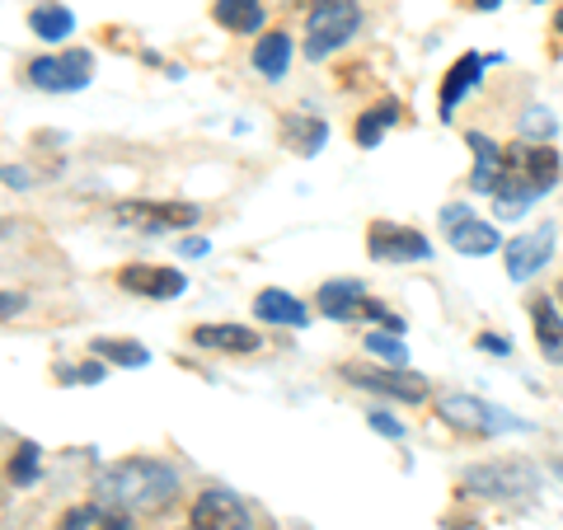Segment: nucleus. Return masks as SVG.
Here are the masks:
<instances>
[{
  "mask_svg": "<svg viewBox=\"0 0 563 530\" xmlns=\"http://www.w3.org/2000/svg\"><path fill=\"white\" fill-rule=\"evenodd\" d=\"M343 376L362 390H376V395H390L399 404H422L432 395L428 376H418L409 366H390V371H376V366H343Z\"/></svg>",
  "mask_w": 563,
  "mask_h": 530,
  "instance_id": "0eeeda50",
  "label": "nucleus"
},
{
  "mask_svg": "<svg viewBox=\"0 0 563 530\" xmlns=\"http://www.w3.org/2000/svg\"><path fill=\"white\" fill-rule=\"evenodd\" d=\"M282 146H287L291 155H301V161H310V155H320L324 151V141H329V122L324 118H314V113H287L282 118Z\"/></svg>",
  "mask_w": 563,
  "mask_h": 530,
  "instance_id": "ddd939ff",
  "label": "nucleus"
},
{
  "mask_svg": "<svg viewBox=\"0 0 563 530\" xmlns=\"http://www.w3.org/2000/svg\"><path fill=\"white\" fill-rule=\"evenodd\" d=\"M550 254H554V225L544 221V225H536V231L507 240L503 268H507V277H512V281H531L544 263H550Z\"/></svg>",
  "mask_w": 563,
  "mask_h": 530,
  "instance_id": "9d476101",
  "label": "nucleus"
},
{
  "mask_svg": "<svg viewBox=\"0 0 563 530\" xmlns=\"http://www.w3.org/2000/svg\"><path fill=\"white\" fill-rule=\"evenodd\" d=\"M254 314L263 324H287V329H306L310 324V310L291 291H282V287H263L254 296Z\"/></svg>",
  "mask_w": 563,
  "mask_h": 530,
  "instance_id": "dca6fc26",
  "label": "nucleus"
},
{
  "mask_svg": "<svg viewBox=\"0 0 563 530\" xmlns=\"http://www.w3.org/2000/svg\"><path fill=\"white\" fill-rule=\"evenodd\" d=\"M531 320H536V347H540V357L563 366V314H559V306H554V300H544V296H536L531 300Z\"/></svg>",
  "mask_w": 563,
  "mask_h": 530,
  "instance_id": "f3484780",
  "label": "nucleus"
},
{
  "mask_svg": "<svg viewBox=\"0 0 563 530\" xmlns=\"http://www.w3.org/2000/svg\"><path fill=\"white\" fill-rule=\"evenodd\" d=\"M174 498H179V474L151 455H128L95 474V503L128 511V517H155Z\"/></svg>",
  "mask_w": 563,
  "mask_h": 530,
  "instance_id": "f257e3e1",
  "label": "nucleus"
},
{
  "mask_svg": "<svg viewBox=\"0 0 563 530\" xmlns=\"http://www.w3.org/2000/svg\"><path fill=\"white\" fill-rule=\"evenodd\" d=\"M470 151H474V179L470 188L474 192H498L503 184V146L488 141L484 132H470Z\"/></svg>",
  "mask_w": 563,
  "mask_h": 530,
  "instance_id": "6ab92c4d",
  "label": "nucleus"
},
{
  "mask_svg": "<svg viewBox=\"0 0 563 530\" xmlns=\"http://www.w3.org/2000/svg\"><path fill=\"white\" fill-rule=\"evenodd\" d=\"M188 339H192V347H202V352H231V357H250V352L263 347L258 333L244 329V324H198Z\"/></svg>",
  "mask_w": 563,
  "mask_h": 530,
  "instance_id": "f8f14e48",
  "label": "nucleus"
},
{
  "mask_svg": "<svg viewBox=\"0 0 563 530\" xmlns=\"http://www.w3.org/2000/svg\"><path fill=\"white\" fill-rule=\"evenodd\" d=\"M29 29H33V38L57 43V38H70V29H76V14H70L66 5H33L29 10Z\"/></svg>",
  "mask_w": 563,
  "mask_h": 530,
  "instance_id": "b1692460",
  "label": "nucleus"
},
{
  "mask_svg": "<svg viewBox=\"0 0 563 530\" xmlns=\"http://www.w3.org/2000/svg\"><path fill=\"white\" fill-rule=\"evenodd\" d=\"M366 422H372V432H380V437H390V441H404V422H399V418H390V413H380V409H372V413H366Z\"/></svg>",
  "mask_w": 563,
  "mask_h": 530,
  "instance_id": "c756f323",
  "label": "nucleus"
},
{
  "mask_svg": "<svg viewBox=\"0 0 563 530\" xmlns=\"http://www.w3.org/2000/svg\"><path fill=\"white\" fill-rule=\"evenodd\" d=\"M62 530H136L128 511H113L103 503H80V507H66Z\"/></svg>",
  "mask_w": 563,
  "mask_h": 530,
  "instance_id": "412c9836",
  "label": "nucleus"
},
{
  "mask_svg": "<svg viewBox=\"0 0 563 530\" xmlns=\"http://www.w3.org/2000/svg\"><path fill=\"white\" fill-rule=\"evenodd\" d=\"M446 240H451V250H455V254H465V258H484V254H498V250H503L498 231H493L488 221L470 217V211H465L461 221H451V225H446Z\"/></svg>",
  "mask_w": 563,
  "mask_h": 530,
  "instance_id": "2eb2a0df",
  "label": "nucleus"
},
{
  "mask_svg": "<svg viewBox=\"0 0 563 530\" xmlns=\"http://www.w3.org/2000/svg\"><path fill=\"white\" fill-rule=\"evenodd\" d=\"M188 530H198V526H188Z\"/></svg>",
  "mask_w": 563,
  "mask_h": 530,
  "instance_id": "4c0bfd02",
  "label": "nucleus"
},
{
  "mask_svg": "<svg viewBox=\"0 0 563 530\" xmlns=\"http://www.w3.org/2000/svg\"><path fill=\"white\" fill-rule=\"evenodd\" d=\"M366 352H376V357H385L390 366H404V357H409V352H404V343H399V333L395 329H376V333H366Z\"/></svg>",
  "mask_w": 563,
  "mask_h": 530,
  "instance_id": "bb28decb",
  "label": "nucleus"
},
{
  "mask_svg": "<svg viewBox=\"0 0 563 530\" xmlns=\"http://www.w3.org/2000/svg\"><path fill=\"white\" fill-rule=\"evenodd\" d=\"M263 0H217V5H211V20H217L225 33H258L263 29Z\"/></svg>",
  "mask_w": 563,
  "mask_h": 530,
  "instance_id": "4be33fe9",
  "label": "nucleus"
},
{
  "mask_svg": "<svg viewBox=\"0 0 563 530\" xmlns=\"http://www.w3.org/2000/svg\"><path fill=\"white\" fill-rule=\"evenodd\" d=\"M362 29V5L357 0H314L306 14V57L324 62L339 47H347Z\"/></svg>",
  "mask_w": 563,
  "mask_h": 530,
  "instance_id": "f03ea898",
  "label": "nucleus"
},
{
  "mask_svg": "<svg viewBox=\"0 0 563 530\" xmlns=\"http://www.w3.org/2000/svg\"><path fill=\"white\" fill-rule=\"evenodd\" d=\"M254 70L263 80H282L287 76V66H291V33H282V29H273V33H263V38L254 43Z\"/></svg>",
  "mask_w": 563,
  "mask_h": 530,
  "instance_id": "aec40b11",
  "label": "nucleus"
},
{
  "mask_svg": "<svg viewBox=\"0 0 563 530\" xmlns=\"http://www.w3.org/2000/svg\"><path fill=\"white\" fill-rule=\"evenodd\" d=\"M0 310H5V320H14V314H20V310H24V296H14V291H5V306H0Z\"/></svg>",
  "mask_w": 563,
  "mask_h": 530,
  "instance_id": "473e14b6",
  "label": "nucleus"
},
{
  "mask_svg": "<svg viewBox=\"0 0 563 530\" xmlns=\"http://www.w3.org/2000/svg\"><path fill=\"white\" fill-rule=\"evenodd\" d=\"M5 184H10V188H24V184H29V174L10 165V169H5Z\"/></svg>",
  "mask_w": 563,
  "mask_h": 530,
  "instance_id": "72a5a7b5",
  "label": "nucleus"
},
{
  "mask_svg": "<svg viewBox=\"0 0 563 530\" xmlns=\"http://www.w3.org/2000/svg\"><path fill=\"white\" fill-rule=\"evenodd\" d=\"M207 250H211L207 240H184V244H179V254H184V258H198V254H207Z\"/></svg>",
  "mask_w": 563,
  "mask_h": 530,
  "instance_id": "2f4dec72",
  "label": "nucleus"
},
{
  "mask_svg": "<svg viewBox=\"0 0 563 530\" xmlns=\"http://www.w3.org/2000/svg\"><path fill=\"white\" fill-rule=\"evenodd\" d=\"M314 300H320V314H329V320H357L366 306V291H362V281L339 277V281H324Z\"/></svg>",
  "mask_w": 563,
  "mask_h": 530,
  "instance_id": "a211bd4d",
  "label": "nucleus"
},
{
  "mask_svg": "<svg viewBox=\"0 0 563 530\" xmlns=\"http://www.w3.org/2000/svg\"><path fill=\"white\" fill-rule=\"evenodd\" d=\"M479 347L493 357H512V339H503V333H479Z\"/></svg>",
  "mask_w": 563,
  "mask_h": 530,
  "instance_id": "7c9ffc66",
  "label": "nucleus"
},
{
  "mask_svg": "<svg viewBox=\"0 0 563 530\" xmlns=\"http://www.w3.org/2000/svg\"><path fill=\"white\" fill-rule=\"evenodd\" d=\"M437 418L455 432H470V437H503V432H526V422L512 418L498 404H488L479 395H461V390H446L437 395Z\"/></svg>",
  "mask_w": 563,
  "mask_h": 530,
  "instance_id": "7ed1b4c3",
  "label": "nucleus"
},
{
  "mask_svg": "<svg viewBox=\"0 0 563 530\" xmlns=\"http://www.w3.org/2000/svg\"><path fill=\"white\" fill-rule=\"evenodd\" d=\"M554 300H563V281H559V291H554Z\"/></svg>",
  "mask_w": 563,
  "mask_h": 530,
  "instance_id": "e433bc0d",
  "label": "nucleus"
},
{
  "mask_svg": "<svg viewBox=\"0 0 563 530\" xmlns=\"http://www.w3.org/2000/svg\"><path fill=\"white\" fill-rule=\"evenodd\" d=\"M540 474L526 461H488L461 474V488L470 498H488V503H517L526 493H536Z\"/></svg>",
  "mask_w": 563,
  "mask_h": 530,
  "instance_id": "20e7f679",
  "label": "nucleus"
},
{
  "mask_svg": "<svg viewBox=\"0 0 563 530\" xmlns=\"http://www.w3.org/2000/svg\"><path fill=\"white\" fill-rule=\"evenodd\" d=\"M399 122V103L395 99H380L376 109H366V113H357V128H352V141L357 146H380V136H385V128H395Z\"/></svg>",
  "mask_w": 563,
  "mask_h": 530,
  "instance_id": "5701e85b",
  "label": "nucleus"
},
{
  "mask_svg": "<svg viewBox=\"0 0 563 530\" xmlns=\"http://www.w3.org/2000/svg\"><path fill=\"white\" fill-rule=\"evenodd\" d=\"M479 80H484V57H479V52H465V57H455V66L446 70V80H442V103H437V113H442V122H451V118H455V109H461V99H465Z\"/></svg>",
  "mask_w": 563,
  "mask_h": 530,
  "instance_id": "4468645a",
  "label": "nucleus"
},
{
  "mask_svg": "<svg viewBox=\"0 0 563 530\" xmlns=\"http://www.w3.org/2000/svg\"><path fill=\"white\" fill-rule=\"evenodd\" d=\"M465 5H474V10H498V0H465Z\"/></svg>",
  "mask_w": 563,
  "mask_h": 530,
  "instance_id": "f704fd0d",
  "label": "nucleus"
},
{
  "mask_svg": "<svg viewBox=\"0 0 563 530\" xmlns=\"http://www.w3.org/2000/svg\"><path fill=\"white\" fill-rule=\"evenodd\" d=\"M118 287L132 291V296H146V300H169L188 287V277L179 268H169V263H132V268H118Z\"/></svg>",
  "mask_w": 563,
  "mask_h": 530,
  "instance_id": "9b49d317",
  "label": "nucleus"
},
{
  "mask_svg": "<svg viewBox=\"0 0 563 530\" xmlns=\"http://www.w3.org/2000/svg\"><path fill=\"white\" fill-rule=\"evenodd\" d=\"M90 80H95V52H85V47H70L62 57H33L29 62V85H38L47 95L85 90Z\"/></svg>",
  "mask_w": 563,
  "mask_h": 530,
  "instance_id": "423d86ee",
  "label": "nucleus"
},
{
  "mask_svg": "<svg viewBox=\"0 0 563 530\" xmlns=\"http://www.w3.org/2000/svg\"><path fill=\"white\" fill-rule=\"evenodd\" d=\"M90 357L118 362V366H146L151 352L141 347V343H128V339H95V343H90Z\"/></svg>",
  "mask_w": 563,
  "mask_h": 530,
  "instance_id": "393cba45",
  "label": "nucleus"
},
{
  "mask_svg": "<svg viewBox=\"0 0 563 530\" xmlns=\"http://www.w3.org/2000/svg\"><path fill=\"white\" fill-rule=\"evenodd\" d=\"M103 376H109V366H103V357L85 362V366H62V380H66V385H99Z\"/></svg>",
  "mask_w": 563,
  "mask_h": 530,
  "instance_id": "c85d7f7f",
  "label": "nucleus"
},
{
  "mask_svg": "<svg viewBox=\"0 0 563 530\" xmlns=\"http://www.w3.org/2000/svg\"><path fill=\"white\" fill-rule=\"evenodd\" d=\"M521 132H526V136H536V141H550V136L559 132V122H554V113H550V109H540V103H536V109H526Z\"/></svg>",
  "mask_w": 563,
  "mask_h": 530,
  "instance_id": "cd10ccee",
  "label": "nucleus"
},
{
  "mask_svg": "<svg viewBox=\"0 0 563 530\" xmlns=\"http://www.w3.org/2000/svg\"><path fill=\"white\" fill-rule=\"evenodd\" d=\"M10 479L14 484H38V446H33V441H20V446H14V461H10Z\"/></svg>",
  "mask_w": 563,
  "mask_h": 530,
  "instance_id": "a878e982",
  "label": "nucleus"
},
{
  "mask_svg": "<svg viewBox=\"0 0 563 530\" xmlns=\"http://www.w3.org/2000/svg\"><path fill=\"white\" fill-rule=\"evenodd\" d=\"M188 526L198 530H254V517L231 488H207L188 511Z\"/></svg>",
  "mask_w": 563,
  "mask_h": 530,
  "instance_id": "1a4fd4ad",
  "label": "nucleus"
},
{
  "mask_svg": "<svg viewBox=\"0 0 563 530\" xmlns=\"http://www.w3.org/2000/svg\"><path fill=\"white\" fill-rule=\"evenodd\" d=\"M366 254H372L376 263H422L432 254V240L418 235L413 225L372 221V231H366Z\"/></svg>",
  "mask_w": 563,
  "mask_h": 530,
  "instance_id": "6e6552de",
  "label": "nucleus"
},
{
  "mask_svg": "<svg viewBox=\"0 0 563 530\" xmlns=\"http://www.w3.org/2000/svg\"><path fill=\"white\" fill-rule=\"evenodd\" d=\"M554 29H559V33H563V10H559V14H554Z\"/></svg>",
  "mask_w": 563,
  "mask_h": 530,
  "instance_id": "c9c22d12",
  "label": "nucleus"
},
{
  "mask_svg": "<svg viewBox=\"0 0 563 530\" xmlns=\"http://www.w3.org/2000/svg\"><path fill=\"white\" fill-rule=\"evenodd\" d=\"M113 221L122 225V231L169 235V231H184V225H198L202 211L192 202H146V198H132V202H113Z\"/></svg>",
  "mask_w": 563,
  "mask_h": 530,
  "instance_id": "39448f33",
  "label": "nucleus"
}]
</instances>
